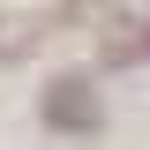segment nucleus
Segmentation results:
<instances>
[{"mask_svg": "<svg viewBox=\"0 0 150 150\" xmlns=\"http://www.w3.org/2000/svg\"><path fill=\"white\" fill-rule=\"evenodd\" d=\"M38 38H45V23H38V15H0V60H30Z\"/></svg>", "mask_w": 150, "mask_h": 150, "instance_id": "3", "label": "nucleus"}, {"mask_svg": "<svg viewBox=\"0 0 150 150\" xmlns=\"http://www.w3.org/2000/svg\"><path fill=\"white\" fill-rule=\"evenodd\" d=\"M143 38H150L143 23H128V15H112V23H105V38H98V53H105L112 68H128V60L143 53Z\"/></svg>", "mask_w": 150, "mask_h": 150, "instance_id": "2", "label": "nucleus"}, {"mask_svg": "<svg viewBox=\"0 0 150 150\" xmlns=\"http://www.w3.org/2000/svg\"><path fill=\"white\" fill-rule=\"evenodd\" d=\"M68 8H98V0H68Z\"/></svg>", "mask_w": 150, "mask_h": 150, "instance_id": "4", "label": "nucleus"}, {"mask_svg": "<svg viewBox=\"0 0 150 150\" xmlns=\"http://www.w3.org/2000/svg\"><path fill=\"white\" fill-rule=\"evenodd\" d=\"M45 120L53 128H98V90L83 75H60L53 90H45Z\"/></svg>", "mask_w": 150, "mask_h": 150, "instance_id": "1", "label": "nucleus"}]
</instances>
